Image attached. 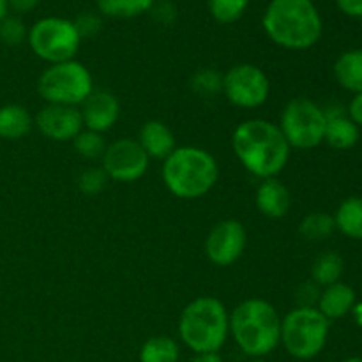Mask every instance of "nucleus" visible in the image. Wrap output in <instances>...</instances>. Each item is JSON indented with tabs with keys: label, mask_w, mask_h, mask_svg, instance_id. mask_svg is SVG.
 Wrapping results in <instances>:
<instances>
[{
	"label": "nucleus",
	"mask_w": 362,
	"mask_h": 362,
	"mask_svg": "<svg viewBox=\"0 0 362 362\" xmlns=\"http://www.w3.org/2000/svg\"><path fill=\"white\" fill-rule=\"evenodd\" d=\"M41 0H7L9 4V11L16 14H27L30 11H34L39 6Z\"/></svg>",
	"instance_id": "nucleus-35"
},
{
	"label": "nucleus",
	"mask_w": 362,
	"mask_h": 362,
	"mask_svg": "<svg viewBox=\"0 0 362 362\" xmlns=\"http://www.w3.org/2000/svg\"><path fill=\"white\" fill-rule=\"evenodd\" d=\"M233 341L253 359H262L281 345V317L265 299H246L230 313Z\"/></svg>",
	"instance_id": "nucleus-3"
},
{
	"label": "nucleus",
	"mask_w": 362,
	"mask_h": 362,
	"mask_svg": "<svg viewBox=\"0 0 362 362\" xmlns=\"http://www.w3.org/2000/svg\"><path fill=\"white\" fill-rule=\"evenodd\" d=\"M151 13H154L156 20L161 21V23H170L175 18V7H173L172 2H156L152 6Z\"/></svg>",
	"instance_id": "nucleus-32"
},
{
	"label": "nucleus",
	"mask_w": 362,
	"mask_h": 362,
	"mask_svg": "<svg viewBox=\"0 0 362 362\" xmlns=\"http://www.w3.org/2000/svg\"><path fill=\"white\" fill-rule=\"evenodd\" d=\"M73 145H74V151H76L81 158L90 159V161H94V159H101L103 154H105L106 147H108V144H106L105 136H103L101 133L85 129V127L78 133V136L74 138Z\"/></svg>",
	"instance_id": "nucleus-27"
},
{
	"label": "nucleus",
	"mask_w": 362,
	"mask_h": 362,
	"mask_svg": "<svg viewBox=\"0 0 362 362\" xmlns=\"http://www.w3.org/2000/svg\"><path fill=\"white\" fill-rule=\"evenodd\" d=\"M74 27L76 30L80 32L81 39L85 37H94V35L99 34L101 30L103 23H101V18L94 13H81L80 16L74 20Z\"/></svg>",
	"instance_id": "nucleus-31"
},
{
	"label": "nucleus",
	"mask_w": 362,
	"mask_h": 362,
	"mask_svg": "<svg viewBox=\"0 0 362 362\" xmlns=\"http://www.w3.org/2000/svg\"><path fill=\"white\" fill-rule=\"evenodd\" d=\"M336 6L346 16L362 18V0H336Z\"/></svg>",
	"instance_id": "nucleus-33"
},
{
	"label": "nucleus",
	"mask_w": 362,
	"mask_h": 362,
	"mask_svg": "<svg viewBox=\"0 0 362 362\" xmlns=\"http://www.w3.org/2000/svg\"><path fill=\"white\" fill-rule=\"evenodd\" d=\"M28 28L18 14H7L0 21V41L7 46H18L27 41Z\"/></svg>",
	"instance_id": "nucleus-28"
},
{
	"label": "nucleus",
	"mask_w": 362,
	"mask_h": 362,
	"mask_svg": "<svg viewBox=\"0 0 362 362\" xmlns=\"http://www.w3.org/2000/svg\"><path fill=\"white\" fill-rule=\"evenodd\" d=\"M334 230V218L331 214H325V212H311V214L304 216L299 225L300 235L306 240H313V243L327 239Z\"/></svg>",
	"instance_id": "nucleus-25"
},
{
	"label": "nucleus",
	"mask_w": 362,
	"mask_h": 362,
	"mask_svg": "<svg viewBox=\"0 0 362 362\" xmlns=\"http://www.w3.org/2000/svg\"><path fill=\"white\" fill-rule=\"evenodd\" d=\"M163 182L173 197L197 200L205 197L219 179V166L214 156L202 147L184 145L163 161Z\"/></svg>",
	"instance_id": "nucleus-4"
},
{
	"label": "nucleus",
	"mask_w": 362,
	"mask_h": 362,
	"mask_svg": "<svg viewBox=\"0 0 362 362\" xmlns=\"http://www.w3.org/2000/svg\"><path fill=\"white\" fill-rule=\"evenodd\" d=\"M255 204L260 214L265 218L279 219L285 218L292 207V194L290 189L276 177L271 179H264L260 186L257 187V194H255Z\"/></svg>",
	"instance_id": "nucleus-15"
},
{
	"label": "nucleus",
	"mask_w": 362,
	"mask_h": 362,
	"mask_svg": "<svg viewBox=\"0 0 362 362\" xmlns=\"http://www.w3.org/2000/svg\"><path fill=\"white\" fill-rule=\"evenodd\" d=\"M95 2H98V9L103 16L129 20V18L148 13L156 0H95Z\"/></svg>",
	"instance_id": "nucleus-24"
},
{
	"label": "nucleus",
	"mask_w": 362,
	"mask_h": 362,
	"mask_svg": "<svg viewBox=\"0 0 362 362\" xmlns=\"http://www.w3.org/2000/svg\"><path fill=\"white\" fill-rule=\"evenodd\" d=\"M191 87L200 95H216L223 88V74L214 69H202L191 78Z\"/></svg>",
	"instance_id": "nucleus-29"
},
{
	"label": "nucleus",
	"mask_w": 362,
	"mask_h": 362,
	"mask_svg": "<svg viewBox=\"0 0 362 362\" xmlns=\"http://www.w3.org/2000/svg\"><path fill=\"white\" fill-rule=\"evenodd\" d=\"M336 230L354 240H362V197H349L336 209Z\"/></svg>",
	"instance_id": "nucleus-21"
},
{
	"label": "nucleus",
	"mask_w": 362,
	"mask_h": 362,
	"mask_svg": "<svg viewBox=\"0 0 362 362\" xmlns=\"http://www.w3.org/2000/svg\"><path fill=\"white\" fill-rule=\"evenodd\" d=\"M180 341L194 354H219L230 336V315L216 297H198L179 318Z\"/></svg>",
	"instance_id": "nucleus-5"
},
{
	"label": "nucleus",
	"mask_w": 362,
	"mask_h": 362,
	"mask_svg": "<svg viewBox=\"0 0 362 362\" xmlns=\"http://www.w3.org/2000/svg\"><path fill=\"white\" fill-rule=\"evenodd\" d=\"M221 92L237 108H260L271 94V81L255 64H237L223 74Z\"/></svg>",
	"instance_id": "nucleus-10"
},
{
	"label": "nucleus",
	"mask_w": 362,
	"mask_h": 362,
	"mask_svg": "<svg viewBox=\"0 0 362 362\" xmlns=\"http://www.w3.org/2000/svg\"><path fill=\"white\" fill-rule=\"evenodd\" d=\"M27 41L39 59L48 64H59L74 60L83 39L74 27V21L46 16L28 28Z\"/></svg>",
	"instance_id": "nucleus-8"
},
{
	"label": "nucleus",
	"mask_w": 362,
	"mask_h": 362,
	"mask_svg": "<svg viewBox=\"0 0 362 362\" xmlns=\"http://www.w3.org/2000/svg\"><path fill=\"white\" fill-rule=\"evenodd\" d=\"M331 322L317 308H299L281 318V345L293 359H315L327 345Z\"/></svg>",
	"instance_id": "nucleus-6"
},
{
	"label": "nucleus",
	"mask_w": 362,
	"mask_h": 362,
	"mask_svg": "<svg viewBox=\"0 0 362 362\" xmlns=\"http://www.w3.org/2000/svg\"><path fill=\"white\" fill-rule=\"evenodd\" d=\"M232 148L240 165L262 180L278 177L292 151L278 124L265 119L240 122L232 134Z\"/></svg>",
	"instance_id": "nucleus-1"
},
{
	"label": "nucleus",
	"mask_w": 362,
	"mask_h": 362,
	"mask_svg": "<svg viewBox=\"0 0 362 362\" xmlns=\"http://www.w3.org/2000/svg\"><path fill=\"white\" fill-rule=\"evenodd\" d=\"M327 126H325L324 141H327L336 151H349L356 147L361 138V127H357L349 115L343 113H327Z\"/></svg>",
	"instance_id": "nucleus-18"
},
{
	"label": "nucleus",
	"mask_w": 362,
	"mask_h": 362,
	"mask_svg": "<svg viewBox=\"0 0 362 362\" xmlns=\"http://www.w3.org/2000/svg\"><path fill=\"white\" fill-rule=\"evenodd\" d=\"M108 180V175H106L101 166L99 168H87L85 172H81L80 179H78V187L87 197H94V194H99L105 189Z\"/></svg>",
	"instance_id": "nucleus-30"
},
{
	"label": "nucleus",
	"mask_w": 362,
	"mask_h": 362,
	"mask_svg": "<svg viewBox=\"0 0 362 362\" xmlns=\"http://www.w3.org/2000/svg\"><path fill=\"white\" fill-rule=\"evenodd\" d=\"M354 308H356V292L346 283L338 281L334 285L325 286L318 296L317 310L329 322L346 317Z\"/></svg>",
	"instance_id": "nucleus-17"
},
{
	"label": "nucleus",
	"mask_w": 362,
	"mask_h": 362,
	"mask_svg": "<svg viewBox=\"0 0 362 362\" xmlns=\"http://www.w3.org/2000/svg\"><path fill=\"white\" fill-rule=\"evenodd\" d=\"M148 156L134 138H119L106 147L101 158V168L110 180L134 182L141 179L148 168Z\"/></svg>",
	"instance_id": "nucleus-11"
},
{
	"label": "nucleus",
	"mask_w": 362,
	"mask_h": 362,
	"mask_svg": "<svg viewBox=\"0 0 362 362\" xmlns=\"http://www.w3.org/2000/svg\"><path fill=\"white\" fill-rule=\"evenodd\" d=\"M250 2L251 0H207V7L218 23L232 25L244 16Z\"/></svg>",
	"instance_id": "nucleus-26"
},
{
	"label": "nucleus",
	"mask_w": 362,
	"mask_h": 362,
	"mask_svg": "<svg viewBox=\"0 0 362 362\" xmlns=\"http://www.w3.org/2000/svg\"><path fill=\"white\" fill-rule=\"evenodd\" d=\"M138 144L144 148L148 159L165 161L175 151V136L172 129L161 120H147L138 133Z\"/></svg>",
	"instance_id": "nucleus-16"
},
{
	"label": "nucleus",
	"mask_w": 362,
	"mask_h": 362,
	"mask_svg": "<svg viewBox=\"0 0 362 362\" xmlns=\"http://www.w3.org/2000/svg\"><path fill=\"white\" fill-rule=\"evenodd\" d=\"M32 127H34V119L25 106H0V140H21L30 133Z\"/></svg>",
	"instance_id": "nucleus-19"
},
{
	"label": "nucleus",
	"mask_w": 362,
	"mask_h": 362,
	"mask_svg": "<svg viewBox=\"0 0 362 362\" xmlns=\"http://www.w3.org/2000/svg\"><path fill=\"white\" fill-rule=\"evenodd\" d=\"M7 14H9V4H7V0H0V21H2Z\"/></svg>",
	"instance_id": "nucleus-37"
},
{
	"label": "nucleus",
	"mask_w": 362,
	"mask_h": 362,
	"mask_svg": "<svg viewBox=\"0 0 362 362\" xmlns=\"http://www.w3.org/2000/svg\"><path fill=\"white\" fill-rule=\"evenodd\" d=\"M247 244V232L237 219L216 223L205 239V255L218 267H228L243 257Z\"/></svg>",
	"instance_id": "nucleus-12"
},
{
	"label": "nucleus",
	"mask_w": 362,
	"mask_h": 362,
	"mask_svg": "<svg viewBox=\"0 0 362 362\" xmlns=\"http://www.w3.org/2000/svg\"><path fill=\"white\" fill-rule=\"evenodd\" d=\"M262 27L274 45L293 52L313 48L324 34V21L313 0H271Z\"/></svg>",
	"instance_id": "nucleus-2"
},
{
	"label": "nucleus",
	"mask_w": 362,
	"mask_h": 362,
	"mask_svg": "<svg viewBox=\"0 0 362 362\" xmlns=\"http://www.w3.org/2000/svg\"><path fill=\"white\" fill-rule=\"evenodd\" d=\"M191 362H223L219 354H194Z\"/></svg>",
	"instance_id": "nucleus-36"
},
{
	"label": "nucleus",
	"mask_w": 362,
	"mask_h": 362,
	"mask_svg": "<svg viewBox=\"0 0 362 362\" xmlns=\"http://www.w3.org/2000/svg\"><path fill=\"white\" fill-rule=\"evenodd\" d=\"M343 271H345V262L336 251H327L322 253L311 267V279L318 286L334 285L341 279Z\"/></svg>",
	"instance_id": "nucleus-22"
},
{
	"label": "nucleus",
	"mask_w": 362,
	"mask_h": 362,
	"mask_svg": "<svg viewBox=\"0 0 362 362\" xmlns=\"http://www.w3.org/2000/svg\"><path fill=\"white\" fill-rule=\"evenodd\" d=\"M278 126L290 148L310 151L324 141L327 115L311 99L293 98L283 108Z\"/></svg>",
	"instance_id": "nucleus-9"
},
{
	"label": "nucleus",
	"mask_w": 362,
	"mask_h": 362,
	"mask_svg": "<svg viewBox=\"0 0 362 362\" xmlns=\"http://www.w3.org/2000/svg\"><path fill=\"white\" fill-rule=\"evenodd\" d=\"M37 92L46 105L78 106L94 92V78L78 60L49 64L37 80Z\"/></svg>",
	"instance_id": "nucleus-7"
},
{
	"label": "nucleus",
	"mask_w": 362,
	"mask_h": 362,
	"mask_svg": "<svg viewBox=\"0 0 362 362\" xmlns=\"http://www.w3.org/2000/svg\"><path fill=\"white\" fill-rule=\"evenodd\" d=\"M251 362H265V361H262V359H253Z\"/></svg>",
	"instance_id": "nucleus-39"
},
{
	"label": "nucleus",
	"mask_w": 362,
	"mask_h": 362,
	"mask_svg": "<svg viewBox=\"0 0 362 362\" xmlns=\"http://www.w3.org/2000/svg\"><path fill=\"white\" fill-rule=\"evenodd\" d=\"M179 343L168 336L148 338L140 349V362H179Z\"/></svg>",
	"instance_id": "nucleus-23"
},
{
	"label": "nucleus",
	"mask_w": 362,
	"mask_h": 362,
	"mask_svg": "<svg viewBox=\"0 0 362 362\" xmlns=\"http://www.w3.org/2000/svg\"><path fill=\"white\" fill-rule=\"evenodd\" d=\"M34 124L42 136L53 141H73L83 129V120L78 106L46 105L35 115Z\"/></svg>",
	"instance_id": "nucleus-13"
},
{
	"label": "nucleus",
	"mask_w": 362,
	"mask_h": 362,
	"mask_svg": "<svg viewBox=\"0 0 362 362\" xmlns=\"http://www.w3.org/2000/svg\"><path fill=\"white\" fill-rule=\"evenodd\" d=\"M81 120L85 129L106 133L117 124L120 117V103L112 92L94 90L80 105Z\"/></svg>",
	"instance_id": "nucleus-14"
},
{
	"label": "nucleus",
	"mask_w": 362,
	"mask_h": 362,
	"mask_svg": "<svg viewBox=\"0 0 362 362\" xmlns=\"http://www.w3.org/2000/svg\"><path fill=\"white\" fill-rule=\"evenodd\" d=\"M334 78L345 90L362 92V49H349L336 59Z\"/></svg>",
	"instance_id": "nucleus-20"
},
{
	"label": "nucleus",
	"mask_w": 362,
	"mask_h": 362,
	"mask_svg": "<svg viewBox=\"0 0 362 362\" xmlns=\"http://www.w3.org/2000/svg\"><path fill=\"white\" fill-rule=\"evenodd\" d=\"M349 119L356 124L357 127H362V92L354 94L352 101L349 105Z\"/></svg>",
	"instance_id": "nucleus-34"
},
{
	"label": "nucleus",
	"mask_w": 362,
	"mask_h": 362,
	"mask_svg": "<svg viewBox=\"0 0 362 362\" xmlns=\"http://www.w3.org/2000/svg\"><path fill=\"white\" fill-rule=\"evenodd\" d=\"M343 362H362L361 357H350V359H345Z\"/></svg>",
	"instance_id": "nucleus-38"
}]
</instances>
